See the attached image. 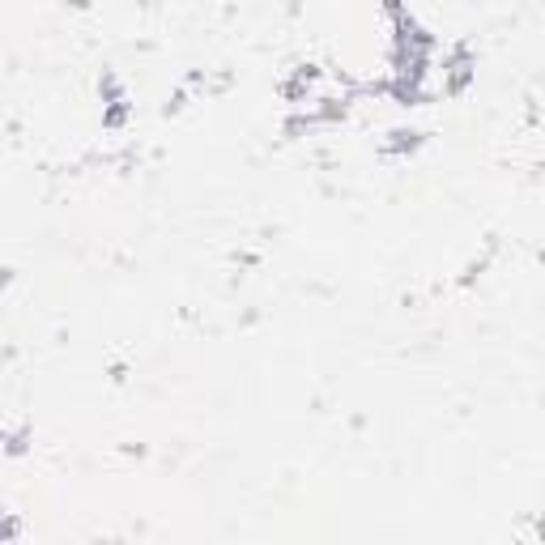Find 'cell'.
<instances>
[{
    "instance_id": "6da1fadb",
    "label": "cell",
    "mask_w": 545,
    "mask_h": 545,
    "mask_svg": "<svg viewBox=\"0 0 545 545\" xmlns=\"http://www.w3.org/2000/svg\"><path fill=\"white\" fill-rule=\"evenodd\" d=\"M26 443H30V430H13V434H5V452H9V456H22Z\"/></svg>"
},
{
    "instance_id": "7a4b0ae2",
    "label": "cell",
    "mask_w": 545,
    "mask_h": 545,
    "mask_svg": "<svg viewBox=\"0 0 545 545\" xmlns=\"http://www.w3.org/2000/svg\"><path fill=\"white\" fill-rule=\"evenodd\" d=\"M68 5H77V9H86V5H90V0H68Z\"/></svg>"
}]
</instances>
